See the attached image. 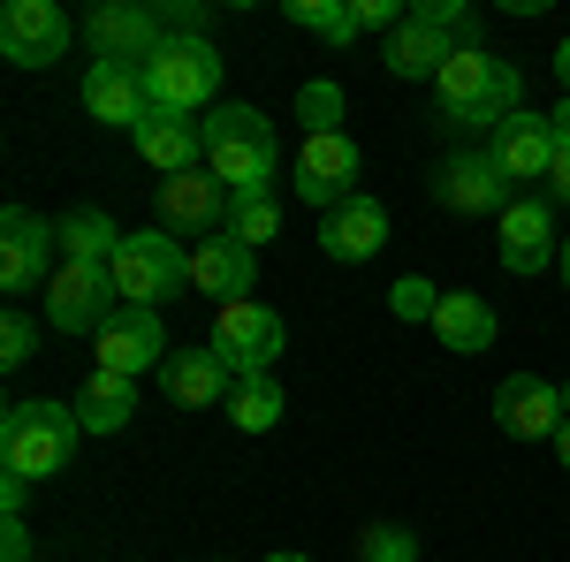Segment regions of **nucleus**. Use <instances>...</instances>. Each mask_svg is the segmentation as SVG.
<instances>
[{"label":"nucleus","mask_w":570,"mask_h":562,"mask_svg":"<svg viewBox=\"0 0 570 562\" xmlns=\"http://www.w3.org/2000/svg\"><path fill=\"white\" fill-rule=\"evenodd\" d=\"M85 31H91V46H99V61H122V69H145V61L168 46L160 16H153V8H130V0H99Z\"/></svg>","instance_id":"10"},{"label":"nucleus","mask_w":570,"mask_h":562,"mask_svg":"<svg viewBox=\"0 0 570 562\" xmlns=\"http://www.w3.org/2000/svg\"><path fill=\"white\" fill-rule=\"evenodd\" d=\"M77 441H85L77 403H16L0 418V464H8V479H53L69 472Z\"/></svg>","instance_id":"3"},{"label":"nucleus","mask_w":570,"mask_h":562,"mask_svg":"<svg viewBox=\"0 0 570 562\" xmlns=\"http://www.w3.org/2000/svg\"><path fill=\"white\" fill-rule=\"evenodd\" d=\"M0 562H31V532H23V517L0 524Z\"/></svg>","instance_id":"34"},{"label":"nucleus","mask_w":570,"mask_h":562,"mask_svg":"<svg viewBox=\"0 0 570 562\" xmlns=\"http://www.w3.org/2000/svg\"><path fill=\"white\" fill-rule=\"evenodd\" d=\"M357 555H365V562H411V555H419V540H411L403 524H373Z\"/></svg>","instance_id":"32"},{"label":"nucleus","mask_w":570,"mask_h":562,"mask_svg":"<svg viewBox=\"0 0 570 562\" xmlns=\"http://www.w3.org/2000/svg\"><path fill=\"white\" fill-rule=\"evenodd\" d=\"M389 304H395V319H434V312H441V289L426 282V274H403V282L389 289Z\"/></svg>","instance_id":"30"},{"label":"nucleus","mask_w":570,"mask_h":562,"mask_svg":"<svg viewBox=\"0 0 570 562\" xmlns=\"http://www.w3.org/2000/svg\"><path fill=\"white\" fill-rule=\"evenodd\" d=\"M266 562H305V555H266Z\"/></svg>","instance_id":"41"},{"label":"nucleus","mask_w":570,"mask_h":562,"mask_svg":"<svg viewBox=\"0 0 570 562\" xmlns=\"http://www.w3.org/2000/svg\"><path fill=\"white\" fill-rule=\"evenodd\" d=\"M556 456H563V464H570V418H563V433H556Z\"/></svg>","instance_id":"39"},{"label":"nucleus","mask_w":570,"mask_h":562,"mask_svg":"<svg viewBox=\"0 0 570 562\" xmlns=\"http://www.w3.org/2000/svg\"><path fill=\"white\" fill-rule=\"evenodd\" d=\"M137 77H145V99H153V107L198 115V107H214V91H220V53L206 39H190V31H168V46H160Z\"/></svg>","instance_id":"4"},{"label":"nucleus","mask_w":570,"mask_h":562,"mask_svg":"<svg viewBox=\"0 0 570 562\" xmlns=\"http://www.w3.org/2000/svg\"><path fill=\"white\" fill-rule=\"evenodd\" d=\"M274 418H282V381H274V373H252V381H236V395H228V426L266 433Z\"/></svg>","instance_id":"27"},{"label":"nucleus","mask_w":570,"mask_h":562,"mask_svg":"<svg viewBox=\"0 0 570 562\" xmlns=\"http://www.w3.org/2000/svg\"><path fill=\"white\" fill-rule=\"evenodd\" d=\"M23 494H31V479H8V486H0V510H8V517H23Z\"/></svg>","instance_id":"36"},{"label":"nucleus","mask_w":570,"mask_h":562,"mask_svg":"<svg viewBox=\"0 0 570 562\" xmlns=\"http://www.w3.org/2000/svg\"><path fill=\"white\" fill-rule=\"evenodd\" d=\"M556 77H563V99H570V39L556 46Z\"/></svg>","instance_id":"38"},{"label":"nucleus","mask_w":570,"mask_h":562,"mask_svg":"<svg viewBox=\"0 0 570 562\" xmlns=\"http://www.w3.org/2000/svg\"><path fill=\"white\" fill-rule=\"evenodd\" d=\"M282 343H289V335H282V319H274L266 304H252V297L228 304V312L214 319V349L228 357V365H236V381H252V373H274Z\"/></svg>","instance_id":"8"},{"label":"nucleus","mask_w":570,"mask_h":562,"mask_svg":"<svg viewBox=\"0 0 570 562\" xmlns=\"http://www.w3.org/2000/svg\"><path fill=\"white\" fill-rule=\"evenodd\" d=\"M53 236H61V259H85V266H115V252H122V228L107 214H91V206H77Z\"/></svg>","instance_id":"26"},{"label":"nucleus","mask_w":570,"mask_h":562,"mask_svg":"<svg viewBox=\"0 0 570 562\" xmlns=\"http://www.w3.org/2000/svg\"><path fill=\"white\" fill-rule=\"evenodd\" d=\"M183 282H190V252H183L168 228H145V236H122V252H115V289L122 304H153L176 297Z\"/></svg>","instance_id":"6"},{"label":"nucleus","mask_w":570,"mask_h":562,"mask_svg":"<svg viewBox=\"0 0 570 562\" xmlns=\"http://www.w3.org/2000/svg\"><path fill=\"white\" fill-rule=\"evenodd\" d=\"M228 214H236V198H228L206 168L160 183V228H168V236H198V244H206V236L228 228Z\"/></svg>","instance_id":"9"},{"label":"nucleus","mask_w":570,"mask_h":562,"mask_svg":"<svg viewBox=\"0 0 570 562\" xmlns=\"http://www.w3.org/2000/svg\"><path fill=\"white\" fill-rule=\"evenodd\" d=\"M518 69L510 61H494L487 46H456L449 61H441L434 77V99H441V122H456V130H502L510 115H518Z\"/></svg>","instance_id":"1"},{"label":"nucleus","mask_w":570,"mask_h":562,"mask_svg":"<svg viewBox=\"0 0 570 562\" xmlns=\"http://www.w3.org/2000/svg\"><path fill=\"white\" fill-rule=\"evenodd\" d=\"M31 349H39V327H31L23 312H8V319H0V365L16 373V365H31Z\"/></svg>","instance_id":"33"},{"label":"nucleus","mask_w":570,"mask_h":562,"mask_svg":"<svg viewBox=\"0 0 570 562\" xmlns=\"http://www.w3.org/2000/svg\"><path fill=\"white\" fill-rule=\"evenodd\" d=\"M487 160L502 168V183H548V168H556V130H548V115H510L502 130L487 137Z\"/></svg>","instance_id":"14"},{"label":"nucleus","mask_w":570,"mask_h":562,"mask_svg":"<svg viewBox=\"0 0 570 562\" xmlns=\"http://www.w3.org/2000/svg\"><path fill=\"white\" fill-rule=\"evenodd\" d=\"M297 115L312 122V137H327L335 122H343V91H335V85H305V91H297Z\"/></svg>","instance_id":"31"},{"label":"nucleus","mask_w":570,"mask_h":562,"mask_svg":"<svg viewBox=\"0 0 570 562\" xmlns=\"http://www.w3.org/2000/svg\"><path fill=\"white\" fill-rule=\"evenodd\" d=\"M548 190L570 206V145H556V168H548Z\"/></svg>","instance_id":"35"},{"label":"nucleus","mask_w":570,"mask_h":562,"mask_svg":"<svg viewBox=\"0 0 570 562\" xmlns=\"http://www.w3.org/2000/svg\"><path fill=\"white\" fill-rule=\"evenodd\" d=\"M46 252H61V236H53L31 206H8V214H0V289L23 297L46 274Z\"/></svg>","instance_id":"15"},{"label":"nucleus","mask_w":570,"mask_h":562,"mask_svg":"<svg viewBox=\"0 0 570 562\" xmlns=\"http://www.w3.org/2000/svg\"><path fill=\"white\" fill-rule=\"evenodd\" d=\"M381 244H389V206H381V198H365V190L343 198L335 214L320 220V252H327V259H343V266H365Z\"/></svg>","instance_id":"18"},{"label":"nucleus","mask_w":570,"mask_h":562,"mask_svg":"<svg viewBox=\"0 0 570 562\" xmlns=\"http://www.w3.org/2000/svg\"><path fill=\"white\" fill-rule=\"evenodd\" d=\"M274 160H282V145H274V122H266L259 107H214L206 115V175H214L228 198H252L274 183Z\"/></svg>","instance_id":"2"},{"label":"nucleus","mask_w":570,"mask_h":562,"mask_svg":"<svg viewBox=\"0 0 570 562\" xmlns=\"http://www.w3.org/2000/svg\"><path fill=\"white\" fill-rule=\"evenodd\" d=\"M563 388L556 381H540V373H510L502 388H494V426L518 433V441H556L563 433Z\"/></svg>","instance_id":"12"},{"label":"nucleus","mask_w":570,"mask_h":562,"mask_svg":"<svg viewBox=\"0 0 570 562\" xmlns=\"http://www.w3.org/2000/svg\"><path fill=\"white\" fill-rule=\"evenodd\" d=\"M61 46H69V16H61L53 0H8V16H0V53H8L16 69H46Z\"/></svg>","instance_id":"13"},{"label":"nucleus","mask_w":570,"mask_h":562,"mask_svg":"<svg viewBox=\"0 0 570 562\" xmlns=\"http://www.w3.org/2000/svg\"><path fill=\"white\" fill-rule=\"evenodd\" d=\"M252 274H259L252 244H236L228 228H220V236H206V244H190V289H206L220 312L252 297Z\"/></svg>","instance_id":"16"},{"label":"nucleus","mask_w":570,"mask_h":562,"mask_svg":"<svg viewBox=\"0 0 570 562\" xmlns=\"http://www.w3.org/2000/svg\"><path fill=\"white\" fill-rule=\"evenodd\" d=\"M548 259H563L548 198H510V206H502V266H510V274H540Z\"/></svg>","instance_id":"19"},{"label":"nucleus","mask_w":570,"mask_h":562,"mask_svg":"<svg viewBox=\"0 0 570 562\" xmlns=\"http://www.w3.org/2000/svg\"><path fill=\"white\" fill-rule=\"evenodd\" d=\"M122 289H115V266H85V259H61L53 282H46V327L61 335H99L115 312H122Z\"/></svg>","instance_id":"5"},{"label":"nucleus","mask_w":570,"mask_h":562,"mask_svg":"<svg viewBox=\"0 0 570 562\" xmlns=\"http://www.w3.org/2000/svg\"><path fill=\"white\" fill-rule=\"evenodd\" d=\"M145 365H168L160 312H153V304H122V312L99 327V373H122V381H137Z\"/></svg>","instance_id":"11"},{"label":"nucleus","mask_w":570,"mask_h":562,"mask_svg":"<svg viewBox=\"0 0 570 562\" xmlns=\"http://www.w3.org/2000/svg\"><path fill=\"white\" fill-rule=\"evenodd\" d=\"M282 228V206H274V190H252V198H236V214H228V236L236 244H266Z\"/></svg>","instance_id":"29"},{"label":"nucleus","mask_w":570,"mask_h":562,"mask_svg":"<svg viewBox=\"0 0 570 562\" xmlns=\"http://www.w3.org/2000/svg\"><path fill=\"white\" fill-rule=\"evenodd\" d=\"M434 335H441L449 349H464V357H480V349L494 343V304H487V297H472V289L441 297V312H434Z\"/></svg>","instance_id":"24"},{"label":"nucleus","mask_w":570,"mask_h":562,"mask_svg":"<svg viewBox=\"0 0 570 562\" xmlns=\"http://www.w3.org/2000/svg\"><path fill=\"white\" fill-rule=\"evenodd\" d=\"M556 266H563V282H570V236H563V259H556Z\"/></svg>","instance_id":"40"},{"label":"nucleus","mask_w":570,"mask_h":562,"mask_svg":"<svg viewBox=\"0 0 570 562\" xmlns=\"http://www.w3.org/2000/svg\"><path fill=\"white\" fill-rule=\"evenodd\" d=\"M289 23L312 31V39H327V46L357 39V8H335V0H289Z\"/></svg>","instance_id":"28"},{"label":"nucleus","mask_w":570,"mask_h":562,"mask_svg":"<svg viewBox=\"0 0 570 562\" xmlns=\"http://www.w3.org/2000/svg\"><path fill=\"white\" fill-rule=\"evenodd\" d=\"M441 206H456V214H502L510 183H502V168L487 152H472V160H456V168L441 175Z\"/></svg>","instance_id":"23"},{"label":"nucleus","mask_w":570,"mask_h":562,"mask_svg":"<svg viewBox=\"0 0 570 562\" xmlns=\"http://www.w3.org/2000/svg\"><path fill=\"white\" fill-rule=\"evenodd\" d=\"M228 381H236V365H228L214 343L176 349V357L160 365V388H168V403H183V411H206V403H220V395H236Z\"/></svg>","instance_id":"21"},{"label":"nucleus","mask_w":570,"mask_h":562,"mask_svg":"<svg viewBox=\"0 0 570 562\" xmlns=\"http://www.w3.org/2000/svg\"><path fill=\"white\" fill-rule=\"evenodd\" d=\"M289 183H297L305 206H327V214H335L343 198H357L351 190L357 183V137L351 130H327V137L305 130V152H297V175H289Z\"/></svg>","instance_id":"7"},{"label":"nucleus","mask_w":570,"mask_h":562,"mask_svg":"<svg viewBox=\"0 0 570 562\" xmlns=\"http://www.w3.org/2000/svg\"><path fill=\"white\" fill-rule=\"evenodd\" d=\"M137 152H145V168L160 175H198V152H206V122H190L176 107H145V122H137Z\"/></svg>","instance_id":"17"},{"label":"nucleus","mask_w":570,"mask_h":562,"mask_svg":"<svg viewBox=\"0 0 570 562\" xmlns=\"http://www.w3.org/2000/svg\"><path fill=\"white\" fill-rule=\"evenodd\" d=\"M145 77L137 69H122V61H91L85 69V115L91 122H107V130H137L145 122Z\"/></svg>","instance_id":"20"},{"label":"nucleus","mask_w":570,"mask_h":562,"mask_svg":"<svg viewBox=\"0 0 570 562\" xmlns=\"http://www.w3.org/2000/svg\"><path fill=\"white\" fill-rule=\"evenodd\" d=\"M548 130H556V145H570V99L556 107V115H548Z\"/></svg>","instance_id":"37"},{"label":"nucleus","mask_w":570,"mask_h":562,"mask_svg":"<svg viewBox=\"0 0 570 562\" xmlns=\"http://www.w3.org/2000/svg\"><path fill=\"white\" fill-rule=\"evenodd\" d=\"M449 53H456V39H449L441 23H426V16H411V23L389 39V77H403V85H419V77H426V85H434Z\"/></svg>","instance_id":"22"},{"label":"nucleus","mask_w":570,"mask_h":562,"mask_svg":"<svg viewBox=\"0 0 570 562\" xmlns=\"http://www.w3.org/2000/svg\"><path fill=\"white\" fill-rule=\"evenodd\" d=\"M77 418H85V433H122L137 418V381H122V373H91L85 395H77Z\"/></svg>","instance_id":"25"}]
</instances>
